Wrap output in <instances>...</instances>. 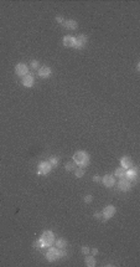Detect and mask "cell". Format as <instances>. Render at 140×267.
<instances>
[{"label": "cell", "mask_w": 140, "mask_h": 267, "mask_svg": "<svg viewBox=\"0 0 140 267\" xmlns=\"http://www.w3.org/2000/svg\"><path fill=\"white\" fill-rule=\"evenodd\" d=\"M73 161L77 164L80 168H86L89 164V156L84 151H77L73 154Z\"/></svg>", "instance_id": "1"}, {"label": "cell", "mask_w": 140, "mask_h": 267, "mask_svg": "<svg viewBox=\"0 0 140 267\" xmlns=\"http://www.w3.org/2000/svg\"><path fill=\"white\" fill-rule=\"evenodd\" d=\"M40 240H41V242L44 244V246L45 247H50V246H52L53 245V242H55V234L52 232V231H50V230H46V231H44L42 234H41V237H40Z\"/></svg>", "instance_id": "2"}, {"label": "cell", "mask_w": 140, "mask_h": 267, "mask_svg": "<svg viewBox=\"0 0 140 267\" xmlns=\"http://www.w3.org/2000/svg\"><path fill=\"white\" fill-rule=\"evenodd\" d=\"M45 257H46V260L48 262H55V261L60 260V250H58L56 246H55V247H53V246L47 247Z\"/></svg>", "instance_id": "3"}, {"label": "cell", "mask_w": 140, "mask_h": 267, "mask_svg": "<svg viewBox=\"0 0 140 267\" xmlns=\"http://www.w3.org/2000/svg\"><path fill=\"white\" fill-rule=\"evenodd\" d=\"M87 42H88V37L84 34H81L80 36L75 37V45H73V47L77 49V50H82V49H84V46L87 45Z\"/></svg>", "instance_id": "4"}, {"label": "cell", "mask_w": 140, "mask_h": 267, "mask_svg": "<svg viewBox=\"0 0 140 267\" xmlns=\"http://www.w3.org/2000/svg\"><path fill=\"white\" fill-rule=\"evenodd\" d=\"M15 73H16V76H19V77L22 78L25 75L29 73V67H27V65L24 63V62H19V63L15 66Z\"/></svg>", "instance_id": "5"}, {"label": "cell", "mask_w": 140, "mask_h": 267, "mask_svg": "<svg viewBox=\"0 0 140 267\" xmlns=\"http://www.w3.org/2000/svg\"><path fill=\"white\" fill-rule=\"evenodd\" d=\"M117 213V209H115V206H113V205H107L104 209H103V211H102V217L104 219V220H109V219H112L114 215Z\"/></svg>", "instance_id": "6"}, {"label": "cell", "mask_w": 140, "mask_h": 267, "mask_svg": "<svg viewBox=\"0 0 140 267\" xmlns=\"http://www.w3.org/2000/svg\"><path fill=\"white\" fill-rule=\"evenodd\" d=\"M51 169H52V166L48 161H41L37 166V174L39 175H47L51 171Z\"/></svg>", "instance_id": "7"}, {"label": "cell", "mask_w": 140, "mask_h": 267, "mask_svg": "<svg viewBox=\"0 0 140 267\" xmlns=\"http://www.w3.org/2000/svg\"><path fill=\"white\" fill-rule=\"evenodd\" d=\"M100 180H102V183H103V185L105 188H113L117 184L115 183V176L112 175V174H105Z\"/></svg>", "instance_id": "8"}, {"label": "cell", "mask_w": 140, "mask_h": 267, "mask_svg": "<svg viewBox=\"0 0 140 267\" xmlns=\"http://www.w3.org/2000/svg\"><path fill=\"white\" fill-rule=\"evenodd\" d=\"M118 189L120 190V191H129L130 189H132V181L130 180H128L127 178H122L120 180H119V183H118Z\"/></svg>", "instance_id": "9"}, {"label": "cell", "mask_w": 140, "mask_h": 267, "mask_svg": "<svg viewBox=\"0 0 140 267\" xmlns=\"http://www.w3.org/2000/svg\"><path fill=\"white\" fill-rule=\"evenodd\" d=\"M125 178L128 179V180H130L132 183L133 181H137V179H138V169L137 168H129V169H127L125 170Z\"/></svg>", "instance_id": "10"}, {"label": "cell", "mask_w": 140, "mask_h": 267, "mask_svg": "<svg viewBox=\"0 0 140 267\" xmlns=\"http://www.w3.org/2000/svg\"><path fill=\"white\" fill-rule=\"evenodd\" d=\"M21 82H22V86H25V87L30 88V87H32V86H34V83H35V78H34L32 73H27V75H25V76L21 78Z\"/></svg>", "instance_id": "11"}, {"label": "cell", "mask_w": 140, "mask_h": 267, "mask_svg": "<svg viewBox=\"0 0 140 267\" xmlns=\"http://www.w3.org/2000/svg\"><path fill=\"white\" fill-rule=\"evenodd\" d=\"M39 76L41 77V78H48L51 75H52V70L48 67V66H41L40 68H39Z\"/></svg>", "instance_id": "12"}, {"label": "cell", "mask_w": 140, "mask_h": 267, "mask_svg": "<svg viewBox=\"0 0 140 267\" xmlns=\"http://www.w3.org/2000/svg\"><path fill=\"white\" fill-rule=\"evenodd\" d=\"M120 166L122 168H124L125 170L127 169H129V168H132L133 166V161H132V158L130 157H123L122 159H120Z\"/></svg>", "instance_id": "13"}, {"label": "cell", "mask_w": 140, "mask_h": 267, "mask_svg": "<svg viewBox=\"0 0 140 267\" xmlns=\"http://www.w3.org/2000/svg\"><path fill=\"white\" fill-rule=\"evenodd\" d=\"M62 44L66 47H73V45H75V37L71 36V35H66L63 37V40H62Z\"/></svg>", "instance_id": "14"}, {"label": "cell", "mask_w": 140, "mask_h": 267, "mask_svg": "<svg viewBox=\"0 0 140 267\" xmlns=\"http://www.w3.org/2000/svg\"><path fill=\"white\" fill-rule=\"evenodd\" d=\"M63 26L68 30H76L78 27V24L76 20H66V21H63Z\"/></svg>", "instance_id": "15"}, {"label": "cell", "mask_w": 140, "mask_h": 267, "mask_svg": "<svg viewBox=\"0 0 140 267\" xmlns=\"http://www.w3.org/2000/svg\"><path fill=\"white\" fill-rule=\"evenodd\" d=\"M55 246L58 249V250H62V249H66L67 247V240L66 239H57L55 240Z\"/></svg>", "instance_id": "16"}, {"label": "cell", "mask_w": 140, "mask_h": 267, "mask_svg": "<svg viewBox=\"0 0 140 267\" xmlns=\"http://www.w3.org/2000/svg\"><path fill=\"white\" fill-rule=\"evenodd\" d=\"M84 264H86V266L87 267H94L97 265V261H95V259H94L93 255H87L86 256V259H84Z\"/></svg>", "instance_id": "17"}, {"label": "cell", "mask_w": 140, "mask_h": 267, "mask_svg": "<svg viewBox=\"0 0 140 267\" xmlns=\"http://www.w3.org/2000/svg\"><path fill=\"white\" fill-rule=\"evenodd\" d=\"M114 176H118V178H125V169L119 166L114 170Z\"/></svg>", "instance_id": "18"}, {"label": "cell", "mask_w": 140, "mask_h": 267, "mask_svg": "<svg viewBox=\"0 0 140 267\" xmlns=\"http://www.w3.org/2000/svg\"><path fill=\"white\" fill-rule=\"evenodd\" d=\"M65 169H66L67 171H73V170L76 169L75 161H68V163H66V164H65Z\"/></svg>", "instance_id": "19"}, {"label": "cell", "mask_w": 140, "mask_h": 267, "mask_svg": "<svg viewBox=\"0 0 140 267\" xmlns=\"http://www.w3.org/2000/svg\"><path fill=\"white\" fill-rule=\"evenodd\" d=\"M73 171H75L76 178H82V176L84 175V169H83V168H77V169H75Z\"/></svg>", "instance_id": "20"}, {"label": "cell", "mask_w": 140, "mask_h": 267, "mask_svg": "<svg viewBox=\"0 0 140 267\" xmlns=\"http://www.w3.org/2000/svg\"><path fill=\"white\" fill-rule=\"evenodd\" d=\"M48 163L51 164V166H52V168H56V166L58 165V158H56V157H51V158L48 159Z\"/></svg>", "instance_id": "21"}, {"label": "cell", "mask_w": 140, "mask_h": 267, "mask_svg": "<svg viewBox=\"0 0 140 267\" xmlns=\"http://www.w3.org/2000/svg\"><path fill=\"white\" fill-rule=\"evenodd\" d=\"M81 252H82L83 255H86V256H87V255H89V254H91V249H89L88 246H82V247H81Z\"/></svg>", "instance_id": "22"}, {"label": "cell", "mask_w": 140, "mask_h": 267, "mask_svg": "<svg viewBox=\"0 0 140 267\" xmlns=\"http://www.w3.org/2000/svg\"><path fill=\"white\" fill-rule=\"evenodd\" d=\"M83 201H84L86 204H91V203L93 201V196H92L91 194H88V195H86V196L83 198Z\"/></svg>", "instance_id": "23"}, {"label": "cell", "mask_w": 140, "mask_h": 267, "mask_svg": "<svg viewBox=\"0 0 140 267\" xmlns=\"http://www.w3.org/2000/svg\"><path fill=\"white\" fill-rule=\"evenodd\" d=\"M34 247H35V249H44L45 246H44V244L41 242V240L39 239L37 241H35V242H34Z\"/></svg>", "instance_id": "24"}, {"label": "cell", "mask_w": 140, "mask_h": 267, "mask_svg": "<svg viewBox=\"0 0 140 267\" xmlns=\"http://www.w3.org/2000/svg\"><path fill=\"white\" fill-rule=\"evenodd\" d=\"M39 66H40V62L37 60H32L31 61V67L32 68H39Z\"/></svg>", "instance_id": "25"}, {"label": "cell", "mask_w": 140, "mask_h": 267, "mask_svg": "<svg viewBox=\"0 0 140 267\" xmlns=\"http://www.w3.org/2000/svg\"><path fill=\"white\" fill-rule=\"evenodd\" d=\"M66 256H67V252H66V250H65V249L60 250V259H63V257H66Z\"/></svg>", "instance_id": "26"}, {"label": "cell", "mask_w": 140, "mask_h": 267, "mask_svg": "<svg viewBox=\"0 0 140 267\" xmlns=\"http://www.w3.org/2000/svg\"><path fill=\"white\" fill-rule=\"evenodd\" d=\"M94 219H97V220H100V217H102V213H99V211H95L93 214Z\"/></svg>", "instance_id": "27"}, {"label": "cell", "mask_w": 140, "mask_h": 267, "mask_svg": "<svg viewBox=\"0 0 140 267\" xmlns=\"http://www.w3.org/2000/svg\"><path fill=\"white\" fill-rule=\"evenodd\" d=\"M56 21H57L58 24H63V21H65V20H63L61 16H57V17H56Z\"/></svg>", "instance_id": "28"}, {"label": "cell", "mask_w": 140, "mask_h": 267, "mask_svg": "<svg viewBox=\"0 0 140 267\" xmlns=\"http://www.w3.org/2000/svg\"><path fill=\"white\" fill-rule=\"evenodd\" d=\"M93 181H95V183L100 181V176H98V175H94V176H93Z\"/></svg>", "instance_id": "29"}, {"label": "cell", "mask_w": 140, "mask_h": 267, "mask_svg": "<svg viewBox=\"0 0 140 267\" xmlns=\"http://www.w3.org/2000/svg\"><path fill=\"white\" fill-rule=\"evenodd\" d=\"M98 252H99V251H98V249H92V255H93V256L98 255Z\"/></svg>", "instance_id": "30"}, {"label": "cell", "mask_w": 140, "mask_h": 267, "mask_svg": "<svg viewBox=\"0 0 140 267\" xmlns=\"http://www.w3.org/2000/svg\"><path fill=\"white\" fill-rule=\"evenodd\" d=\"M140 70V63H138V65H137V71H139Z\"/></svg>", "instance_id": "31"}]
</instances>
